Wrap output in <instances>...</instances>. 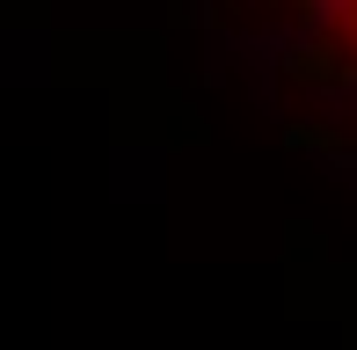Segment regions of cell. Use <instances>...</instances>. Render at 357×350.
Listing matches in <instances>:
<instances>
[{
  "label": "cell",
  "instance_id": "cell-1",
  "mask_svg": "<svg viewBox=\"0 0 357 350\" xmlns=\"http://www.w3.org/2000/svg\"><path fill=\"white\" fill-rule=\"evenodd\" d=\"M299 8L314 15V37L328 44V59L357 73V0H299Z\"/></svg>",
  "mask_w": 357,
  "mask_h": 350
}]
</instances>
